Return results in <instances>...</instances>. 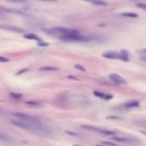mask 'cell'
Listing matches in <instances>:
<instances>
[{"label": "cell", "mask_w": 146, "mask_h": 146, "mask_svg": "<svg viewBox=\"0 0 146 146\" xmlns=\"http://www.w3.org/2000/svg\"><path fill=\"white\" fill-rule=\"evenodd\" d=\"M11 123L17 127H21V128H23V129H26V130H28V131H31V132H33V133H39L41 135H44V136H50L52 134V131L42 125V123H32V122H25V121H11Z\"/></svg>", "instance_id": "obj_1"}, {"label": "cell", "mask_w": 146, "mask_h": 146, "mask_svg": "<svg viewBox=\"0 0 146 146\" xmlns=\"http://www.w3.org/2000/svg\"><path fill=\"white\" fill-rule=\"evenodd\" d=\"M103 56L108 59H120L125 62L129 61V56L128 53L126 50H121V52H115V51H108L103 54Z\"/></svg>", "instance_id": "obj_2"}, {"label": "cell", "mask_w": 146, "mask_h": 146, "mask_svg": "<svg viewBox=\"0 0 146 146\" xmlns=\"http://www.w3.org/2000/svg\"><path fill=\"white\" fill-rule=\"evenodd\" d=\"M81 128L87 130V131H91L93 133H100V134H104V135H115L116 134L115 132L110 131V130H107V129H103L95 126H90V125H81Z\"/></svg>", "instance_id": "obj_3"}, {"label": "cell", "mask_w": 146, "mask_h": 146, "mask_svg": "<svg viewBox=\"0 0 146 146\" xmlns=\"http://www.w3.org/2000/svg\"><path fill=\"white\" fill-rule=\"evenodd\" d=\"M62 39L65 40V41H73V42H86V41H89L90 38L88 37H86L82 34L79 33H74V34H69V35H62L61 37Z\"/></svg>", "instance_id": "obj_4"}, {"label": "cell", "mask_w": 146, "mask_h": 146, "mask_svg": "<svg viewBox=\"0 0 146 146\" xmlns=\"http://www.w3.org/2000/svg\"><path fill=\"white\" fill-rule=\"evenodd\" d=\"M12 115L17 119H20L21 121H25V122H32V123H40V121L33 117V116H31L29 115H27V114H24V113H21V112H15V113H13Z\"/></svg>", "instance_id": "obj_5"}, {"label": "cell", "mask_w": 146, "mask_h": 146, "mask_svg": "<svg viewBox=\"0 0 146 146\" xmlns=\"http://www.w3.org/2000/svg\"><path fill=\"white\" fill-rule=\"evenodd\" d=\"M68 101H69L73 104H87L86 98L84 95H73L72 97L68 98Z\"/></svg>", "instance_id": "obj_6"}, {"label": "cell", "mask_w": 146, "mask_h": 146, "mask_svg": "<svg viewBox=\"0 0 146 146\" xmlns=\"http://www.w3.org/2000/svg\"><path fill=\"white\" fill-rule=\"evenodd\" d=\"M53 30L55 32L59 33H62L63 35H69V34H74V33H80L76 29L68 28V27H56Z\"/></svg>", "instance_id": "obj_7"}, {"label": "cell", "mask_w": 146, "mask_h": 146, "mask_svg": "<svg viewBox=\"0 0 146 146\" xmlns=\"http://www.w3.org/2000/svg\"><path fill=\"white\" fill-rule=\"evenodd\" d=\"M109 79L112 80L114 83H116L119 85H127V81L125 80V79L117 74H110L109 75Z\"/></svg>", "instance_id": "obj_8"}, {"label": "cell", "mask_w": 146, "mask_h": 146, "mask_svg": "<svg viewBox=\"0 0 146 146\" xmlns=\"http://www.w3.org/2000/svg\"><path fill=\"white\" fill-rule=\"evenodd\" d=\"M112 139L114 141H116V142H123V143H130V142H136L138 141V139H135V138H133V137H122V136H115L112 138Z\"/></svg>", "instance_id": "obj_9"}, {"label": "cell", "mask_w": 146, "mask_h": 146, "mask_svg": "<svg viewBox=\"0 0 146 146\" xmlns=\"http://www.w3.org/2000/svg\"><path fill=\"white\" fill-rule=\"evenodd\" d=\"M0 28L3 30H8V31H11V32H15V33H25V29L16 27V26H9V25H1Z\"/></svg>", "instance_id": "obj_10"}, {"label": "cell", "mask_w": 146, "mask_h": 146, "mask_svg": "<svg viewBox=\"0 0 146 146\" xmlns=\"http://www.w3.org/2000/svg\"><path fill=\"white\" fill-rule=\"evenodd\" d=\"M2 11H4L6 13H9V14H15V15H27V14L20 9H12V8H1Z\"/></svg>", "instance_id": "obj_11"}, {"label": "cell", "mask_w": 146, "mask_h": 146, "mask_svg": "<svg viewBox=\"0 0 146 146\" xmlns=\"http://www.w3.org/2000/svg\"><path fill=\"white\" fill-rule=\"evenodd\" d=\"M94 96L96 97H98L99 98H102V99H105V100H109V99H111L113 98L112 95H110V94H105V93H103L101 92H97L95 91L93 92Z\"/></svg>", "instance_id": "obj_12"}, {"label": "cell", "mask_w": 146, "mask_h": 146, "mask_svg": "<svg viewBox=\"0 0 146 146\" xmlns=\"http://www.w3.org/2000/svg\"><path fill=\"white\" fill-rule=\"evenodd\" d=\"M139 106V102L133 100V101H129L127 103H126L125 104H123V108L126 109H131V108H137Z\"/></svg>", "instance_id": "obj_13"}, {"label": "cell", "mask_w": 146, "mask_h": 146, "mask_svg": "<svg viewBox=\"0 0 146 146\" xmlns=\"http://www.w3.org/2000/svg\"><path fill=\"white\" fill-rule=\"evenodd\" d=\"M24 38H26L27 39H31V40H36L38 42H41L42 41V39L38 36H37L35 33H25Z\"/></svg>", "instance_id": "obj_14"}, {"label": "cell", "mask_w": 146, "mask_h": 146, "mask_svg": "<svg viewBox=\"0 0 146 146\" xmlns=\"http://www.w3.org/2000/svg\"><path fill=\"white\" fill-rule=\"evenodd\" d=\"M83 1L91 3H92L94 5H98V6H106L107 5V3L104 1H102V0H83Z\"/></svg>", "instance_id": "obj_15"}, {"label": "cell", "mask_w": 146, "mask_h": 146, "mask_svg": "<svg viewBox=\"0 0 146 146\" xmlns=\"http://www.w3.org/2000/svg\"><path fill=\"white\" fill-rule=\"evenodd\" d=\"M40 71H57L58 68L56 67H51V66H44V67H41L39 68Z\"/></svg>", "instance_id": "obj_16"}, {"label": "cell", "mask_w": 146, "mask_h": 146, "mask_svg": "<svg viewBox=\"0 0 146 146\" xmlns=\"http://www.w3.org/2000/svg\"><path fill=\"white\" fill-rule=\"evenodd\" d=\"M121 15L126 16V17H131V18H137L139 16L136 13H133V12H125V13H122Z\"/></svg>", "instance_id": "obj_17"}, {"label": "cell", "mask_w": 146, "mask_h": 146, "mask_svg": "<svg viewBox=\"0 0 146 146\" xmlns=\"http://www.w3.org/2000/svg\"><path fill=\"white\" fill-rule=\"evenodd\" d=\"M74 68H77V69H79V70H80V71H83V72H86V68H85L83 66L80 65V64H76V65H74Z\"/></svg>", "instance_id": "obj_18"}, {"label": "cell", "mask_w": 146, "mask_h": 146, "mask_svg": "<svg viewBox=\"0 0 146 146\" xmlns=\"http://www.w3.org/2000/svg\"><path fill=\"white\" fill-rule=\"evenodd\" d=\"M106 119H108V120H117V119H121V117L116 116V115H108L106 117Z\"/></svg>", "instance_id": "obj_19"}, {"label": "cell", "mask_w": 146, "mask_h": 146, "mask_svg": "<svg viewBox=\"0 0 146 146\" xmlns=\"http://www.w3.org/2000/svg\"><path fill=\"white\" fill-rule=\"evenodd\" d=\"M10 96H11L13 98H15V99H20V98H21V95H20V94H15V93H10Z\"/></svg>", "instance_id": "obj_20"}, {"label": "cell", "mask_w": 146, "mask_h": 146, "mask_svg": "<svg viewBox=\"0 0 146 146\" xmlns=\"http://www.w3.org/2000/svg\"><path fill=\"white\" fill-rule=\"evenodd\" d=\"M137 6L139 8V9H145L146 10V4L145 3H137Z\"/></svg>", "instance_id": "obj_21"}, {"label": "cell", "mask_w": 146, "mask_h": 146, "mask_svg": "<svg viewBox=\"0 0 146 146\" xmlns=\"http://www.w3.org/2000/svg\"><path fill=\"white\" fill-rule=\"evenodd\" d=\"M102 144L107 146H117L115 144H114V143H112V142H103Z\"/></svg>", "instance_id": "obj_22"}, {"label": "cell", "mask_w": 146, "mask_h": 146, "mask_svg": "<svg viewBox=\"0 0 146 146\" xmlns=\"http://www.w3.org/2000/svg\"><path fill=\"white\" fill-rule=\"evenodd\" d=\"M38 45H39V46H48V45H49V44H48V43H44V42L41 41V42H38Z\"/></svg>", "instance_id": "obj_23"}, {"label": "cell", "mask_w": 146, "mask_h": 146, "mask_svg": "<svg viewBox=\"0 0 146 146\" xmlns=\"http://www.w3.org/2000/svg\"><path fill=\"white\" fill-rule=\"evenodd\" d=\"M0 62H9V59L8 58H5L3 56H0Z\"/></svg>", "instance_id": "obj_24"}, {"label": "cell", "mask_w": 146, "mask_h": 146, "mask_svg": "<svg viewBox=\"0 0 146 146\" xmlns=\"http://www.w3.org/2000/svg\"><path fill=\"white\" fill-rule=\"evenodd\" d=\"M9 2H13V3H23L26 2L27 0H7Z\"/></svg>", "instance_id": "obj_25"}, {"label": "cell", "mask_w": 146, "mask_h": 146, "mask_svg": "<svg viewBox=\"0 0 146 146\" xmlns=\"http://www.w3.org/2000/svg\"><path fill=\"white\" fill-rule=\"evenodd\" d=\"M27 71H28V69L27 68H24V69H22V70H20L16 74L17 75H19V74H23V73H26Z\"/></svg>", "instance_id": "obj_26"}, {"label": "cell", "mask_w": 146, "mask_h": 146, "mask_svg": "<svg viewBox=\"0 0 146 146\" xmlns=\"http://www.w3.org/2000/svg\"><path fill=\"white\" fill-rule=\"evenodd\" d=\"M41 2H56L57 0H38Z\"/></svg>", "instance_id": "obj_27"}, {"label": "cell", "mask_w": 146, "mask_h": 146, "mask_svg": "<svg viewBox=\"0 0 146 146\" xmlns=\"http://www.w3.org/2000/svg\"><path fill=\"white\" fill-rule=\"evenodd\" d=\"M68 79H72V80H79V79L76 78L75 76H68Z\"/></svg>", "instance_id": "obj_28"}, {"label": "cell", "mask_w": 146, "mask_h": 146, "mask_svg": "<svg viewBox=\"0 0 146 146\" xmlns=\"http://www.w3.org/2000/svg\"><path fill=\"white\" fill-rule=\"evenodd\" d=\"M141 133H143L144 135H145V136H146V132H145V131H142Z\"/></svg>", "instance_id": "obj_29"}, {"label": "cell", "mask_w": 146, "mask_h": 146, "mask_svg": "<svg viewBox=\"0 0 146 146\" xmlns=\"http://www.w3.org/2000/svg\"><path fill=\"white\" fill-rule=\"evenodd\" d=\"M96 146H107V145H103V144H102V145H96Z\"/></svg>", "instance_id": "obj_30"}, {"label": "cell", "mask_w": 146, "mask_h": 146, "mask_svg": "<svg viewBox=\"0 0 146 146\" xmlns=\"http://www.w3.org/2000/svg\"><path fill=\"white\" fill-rule=\"evenodd\" d=\"M74 146H84V145H74Z\"/></svg>", "instance_id": "obj_31"}, {"label": "cell", "mask_w": 146, "mask_h": 146, "mask_svg": "<svg viewBox=\"0 0 146 146\" xmlns=\"http://www.w3.org/2000/svg\"><path fill=\"white\" fill-rule=\"evenodd\" d=\"M144 51H145V52H146V49H145V50H144Z\"/></svg>", "instance_id": "obj_32"}]
</instances>
